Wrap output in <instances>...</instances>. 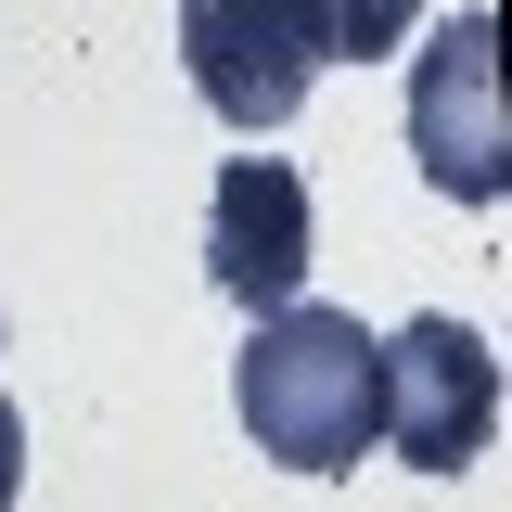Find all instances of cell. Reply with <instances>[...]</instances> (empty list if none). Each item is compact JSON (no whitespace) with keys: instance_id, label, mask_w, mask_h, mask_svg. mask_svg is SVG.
<instances>
[{"instance_id":"obj_1","label":"cell","mask_w":512,"mask_h":512,"mask_svg":"<svg viewBox=\"0 0 512 512\" xmlns=\"http://www.w3.org/2000/svg\"><path fill=\"white\" fill-rule=\"evenodd\" d=\"M231 410H244L256 461L359 474V448H372V333H359V308H308V295L269 308L231 359Z\"/></svg>"},{"instance_id":"obj_2","label":"cell","mask_w":512,"mask_h":512,"mask_svg":"<svg viewBox=\"0 0 512 512\" xmlns=\"http://www.w3.org/2000/svg\"><path fill=\"white\" fill-rule=\"evenodd\" d=\"M372 436L410 461V474H474L487 436H500V359H487V333L474 320H397L372 333Z\"/></svg>"},{"instance_id":"obj_3","label":"cell","mask_w":512,"mask_h":512,"mask_svg":"<svg viewBox=\"0 0 512 512\" xmlns=\"http://www.w3.org/2000/svg\"><path fill=\"white\" fill-rule=\"evenodd\" d=\"M410 154L448 205L512 192V116H500V13H448L410 64Z\"/></svg>"},{"instance_id":"obj_4","label":"cell","mask_w":512,"mask_h":512,"mask_svg":"<svg viewBox=\"0 0 512 512\" xmlns=\"http://www.w3.org/2000/svg\"><path fill=\"white\" fill-rule=\"evenodd\" d=\"M180 64L205 90V116L282 128L320 90L333 39H320V0H180Z\"/></svg>"},{"instance_id":"obj_5","label":"cell","mask_w":512,"mask_h":512,"mask_svg":"<svg viewBox=\"0 0 512 512\" xmlns=\"http://www.w3.org/2000/svg\"><path fill=\"white\" fill-rule=\"evenodd\" d=\"M205 282L244 320L308 295V180L282 154H231L218 167V192H205Z\"/></svg>"},{"instance_id":"obj_6","label":"cell","mask_w":512,"mask_h":512,"mask_svg":"<svg viewBox=\"0 0 512 512\" xmlns=\"http://www.w3.org/2000/svg\"><path fill=\"white\" fill-rule=\"evenodd\" d=\"M410 13L423 0H320V39H333V64H372V52L410 39Z\"/></svg>"},{"instance_id":"obj_7","label":"cell","mask_w":512,"mask_h":512,"mask_svg":"<svg viewBox=\"0 0 512 512\" xmlns=\"http://www.w3.org/2000/svg\"><path fill=\"white\" fill-rule=\"evenodd\" d=\"M26 500V410H13V384H0V512Z\"/></svg>"}]
</instances>
